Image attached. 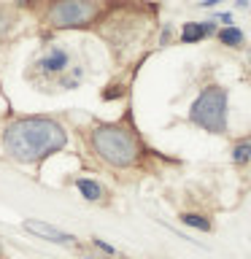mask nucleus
<instances>
[{
  "mask_svg": "<svg viewBox=\"0 0 251 259\" xmlns=\"http://www.w3.org/2000/svg\"><path fill=\"white\" fill-rule=\"evenodd\" d=\"M65 143H68L65 127L46 116L16 119L3 133V146L8 157L16 162H24V165H32V162H40L57 151H62Z\"/></svg>",
  "mask_w": 251,
  "mask_h": 259,
  "instance_id": "1",
  "label": "nucleus"
},
{
  "mask_svg": "<svg viewBox=\"0 0 251 259\" xmlns=\"http://www.w3.org/2000/svg\"><path fill=\"white\" fill-rule=\"evenodd\" d=\"M92 146H95L97 157L105 159L113 167L135 165L138 154H141L138 138L127 127H119V124H100L92 133Z\"/></svg>",
  "mask_w": 251,
  "mask_h": 259,
  "instance_id": "2",
  "label": "nucleus"
},
{
  "mask_svg": "<svg viewBox=\"0 0 251 259\" xmlns=\"http://www.w3.org/2000/svg\"><path fill=\"white\" fill-rule=\"evenodd\" d=\"M189 119L208 133H224L227 130V92L222 87L202 89L200 97L192 103Z\"/></svg>",
  "mask_w": 251,
  "mask_h": 259,
  "instance_id": "3",
  "label": "nucleus"
},
{
  "mask_svg": "<svg viewBox=\"0 0 251 259\" xmlns=\"http://www.w3.org/2000/svg\"><path fill=\"white\" fill-rule=\"evenodd\" d=\"M97 8L92 3H78V0H68V3H57L49 11V22L54 27H78V24L92 22Z\"/></svg>",
  "mask_w": 251,
  "mask_h": 259,
  "instance_id": "4",
  "label": "nucleus"
},
{
  "mask_svg": "<svg viewBox=\"0 0 251 259\" xmlns=\"http://www.w3.org/2000/svg\"><path fill=\"white\" fill-rule=\"evenodd\" d=\"M24 230L32 232L35 238H44L49 243H57V246H73V243H76V238H73L70 232H62V230H57L54 224L38 222V219H27V222H24Z\"/></svg>",
  "mask_w": 251,
  "mask_h": 259,
  "instance_id": "5",
  "label": "nucleus"
},
{
  "mask_svg": "<svg viewBox=\"0 0 251 259\" xmlns=\"http://www.w3.org/2000/svg\"><path fill=\"white\" fill-rule=\"evenodd\" d=\"M68 60H70L68 52L57 46L46 57H40L38 65H40V70H44V73H65V70H68Z\"/></svg>",
  "mask_w": 251,
  "mask_h": 259,
  "instance_id": "6",
  "label": "nucleus"
},
{
  "mask_svg": "<svg viewBox=\"0 0 251 259\" xmlns=\"http://www.w3.org/2000/svg\"><path fill=\"white\" fill-rule=\"evenodd\" d=\"M214 30V22H189V24H184V30H181V40L184 44H197L200 38H205L208 32Z\"/></svg>",
  "mask_w": 251,
  "mask_h": 259,
  "instance_id": "7",
  "label": "nucleus"
},
{
  "mask_svg": "<svg viewBox=\"0 0 251 259\" xmlns=\"http://www.w3.org/2000/svg\"><path fill=\"white\" fill-rule=\"evenodd\" d=\"M76 189L84 194L87 200H100V194H103L100 184L92 181V178H78V181H76Z\"/></svg>",
  "mask_w": 251,
  "mask_h": 259,
  "instance_id": "8",
  "label": "nucleus"
},
{
  "mask_svg": "<svg viewBox=\"0 0 251 259\" xmlns=\"http://www.w3.org/2000/svg\"><path fill=\"white\" fill-rule=\"evenodd\" d=\"M219 40H222L224 46H240L243 44V32L238 27H224L219 32Z\"/></svg>",
  "mask_w": 251,
  "mask_h": 259,
  "instance_id": "9",
  "label": "nucleus"
},
{
  "mask_svg": "<svg viewBox=\"0 0 251 259\" xmlns=\"http://www.w3.org/2000/svg\"><path fill=\"white\" fill-rule=\"evenodd\" d=\"M232 159L238 162V165H246V162L251 159V141H243V143H238L232 149Z\"/></svg>",
  "mask_w": 251,
  "mask_h": 259,
  "instance_id": "10",
  "label": "nucleus"
},
{
  "mask_svg": "<svg viewBox=\"0 0 251 259\" xmlns=\"http://www.w3.org/2000/svg\"><path fill=\"white\" fill-rule=\"evenodd\" d=\"M181 222L189 224V227H194V230H202V232L211 230V222H208V219H202V216H197V213H184Z\"/></svg>",
  "mask_w": 251,
  "mask_h": 259,
  "instance_id": "11",
  "label": "nucleus"
},
{
  "mask_svg": "<svg viewBox=\"0 0 251 259\" xmlns=\"http://www.w3.org/2000/svg\"><path fill=\"white\" fill-rule=\"evenodd\" d=\"M95 246L100 248V251H105V254H113V246H108V243H103L100 238H95Z\"/></svg>",
  "mask_w": 251,
  "mask_h": 259,
  "instance_id": "12",
  "label": "nucleus"
},
{
  "mask_svg": "<svg viewBox=\"0 0 251 259\" xmlns=\"http://www.w3.org/2000/svg\"><path fill=\"white\" fill-rule=\"evenodd\" d=\"M6 30H8V19H6V16H3V14H0V38H3V35H6Z\"/></svg>",
  "mask_w": 251,
  "mask_h": 259,
  "instance_id": "13",
  "label": "nucleus"
}]
</instances>
